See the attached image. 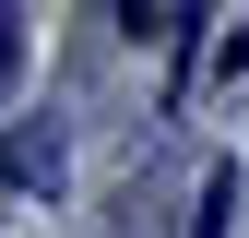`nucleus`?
Segmentation results:
<instances>
[{
	"label": "nucleus",
	"instance_id": "obj_2",
	"mask_svg": "<svg viewBox=\"0 0 249 238\" xmlns=\"http://www.w3.org/2000/svg\"><path fill=\"white\" fill-rule=\"evenodd\" d=\"M24 72V12H0V83Z\"/></svg>",
	"mask_w": 249,
	"mask_h": 238
},
{
	"label": "nucleus",
	"instance_id": "obj_1",
	"mask_svg": "<svg viewBox=\"0 0 249 238\" xmlns=\"http://www.w3.org/2000/svg\"><path fill=\"white\" fill-rule=\"evenodd\" d=\"M237 226V155H213L202 167V202H190V238H226Z\"/></svg>",
	"mask_w": 249,
	"mask_h": 238
}]
</instances>
